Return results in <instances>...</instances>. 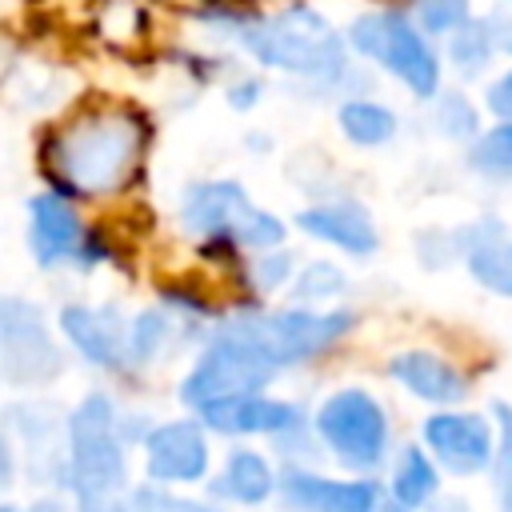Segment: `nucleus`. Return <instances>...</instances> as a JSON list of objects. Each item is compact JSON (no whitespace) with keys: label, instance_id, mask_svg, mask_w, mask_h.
I'll return each mask as SVG.
<instances>
[{"label":"nucleus","instance_id":"1","mask_svg":"<svg viewBox=\"0 0 512 512\" xmlns=\"http://www.w3.org/2000/svg\"><path fill=\"white\" fill-rule=\"evenodd\" d=\"M144 140H148V128L136 112L96 108L72 120L68 128H60L56 140L48 144V156L68 188L84 196H104L132 176Z\"/></svg>","mask_w":512,"mask_h":512},{"label":"nucleus","instance_id":"2","mask_svg":"<svg viewBox=\"0 0 512 512\" xmlns=\"http://www.w3.org/2000/svg\"><path fill=\"white\" fill-rule=\"evenodd\" d=\"M128 480L116 408L108 396H88L68 416V484L80 512H112Z\"/></svg>","mask_w":512,"mask_h":512},{"label":"nucleus","instance_id":"3","mask_svg":"<svg viewBox=\"0 0 512 512\" xmlns=\"http://www.w3.org/2000/svg\"><path fill=\"white\" fill-rule=\"evenodd\" d=\"M248 52L280 72L296 76H332L344 68V40L316 8H284L268 20L244 28Z\"/></svg>","mask_w":512,"mask_h":512},{"label":"nucleus","instance_id":"4","mask_svg":"<svg viewBox=\"0 0 512 512\" xmlns=\"http://www.w3.org/2000/svg\"><path fill=\"white\" fill-rule=\"evenodd\" d=\"M348 328H352V312H308V308L272 312V316H244V320L224 324V332L244 340L272 372L320 356Z\"/></svg>","mask_w":512,"mask_h":512},{"label":"nucleus","instance_id":"5","mask_svg":"<svg viewBox=\"0 0 512 512\" xmlns=\"http://www.w3.org/2000/svg\"><path fill=\"white\" fill-rule=\"evenodd\" d=\"M316 436L344 468L372 472L384 464V452H388V416L376 404V396L360 388H344L320 404Z\"/></svg>","mask_w":512,"mask_h":512},{"label":"nucleus","instance_id":"6","mask_svg":"<svg viewBox=\"0 0 512 512\" xmlns=\"http://www.w3.org/2000/svg\"><path fill=\"white\" fill-rule=\"evenodd\" d=\"M184 224L200 236H224L232 244H248V248H272L284 240V224L256 208L240 184L216 180V184H200L188 192L184 200Z\"/></svg>","mask_w":512,"mask_h":512},{"label":"nucleus","instance_id":"7","mask_svg":"<svg viewBox=\"0 0 512 512\" xmlns=\"http://www.w3.org/2000/svg\"><path fill=\"white\" fill-rule=\"evenodd\" d=\"M352 44L356 52L372 56L376 64H384L392 76H400L416 96H436L440 84V68L432 48L424 44V36L396 12H368L352 24Z\"/></svg>","mask_w":512,"mask_h":512},{"label":"nucleus","instance_id":"8","mask_svg":"<svg viewBox=\"0 0 512 512\" xmlns=\"http://www.w3.org/2000/svg\"><path fill=\"white\" fill-rule=\"evenodd\" d=\"M272 368L232 332H216V340L204 348V356L196 360V368L188 372V380L180 384V400L188 408H208L220 400H236V396H256L268 384Z\"/></svg>","mask_w":512,"mask_h":512},{"label":"nucleus","instance_id":"9","mask_svg":"<svg viewBox=\"0 0 512 512\" xmlns=\"http://www.w3.org/2000/svg\"><path fill=\"white\" fill-rule=\"evenodd\" d=\"M0 360L20 384H40L60 368L48 328L28 300H0Z\"/></svg>","mask_w":512,"mask_h":512},{"label":"nucleus","instance_id":"10","mask_svg":"<svg viewBox=\"0 0 512 512\" xmlns=\"http://www.w3.org/2000/svg\"><path fill=\"white\" fill-rule=\"evenodd\" d=\"M424 448L448 472L472 476L492 464V428L476 412H436L424 420Z\"/></svg>","mask_w":512,"mask_h":512},{"label":"nucleus","instance_id":"11","mask_svg":"<svg viewBox=\"0 0 512 512\" xmlns=\"http://www.w3.org/2000/svg\"><path fill=\"white\" fill-rule=\"evenodd\" d=\"M148 476L160 484H192L208 472V440L192 420H168L144 440Z\"/></svg>","mask_w":512,"mask_h":512},{"label":"nucleus","instance_id":"12","mask_svg":"<svg viewBox=\"0 0 512 512\" xmlns=\"http://www.w3.org/2000/svg\"><path fill=\"white\" fill-rule=\"evenodd\" d=\"M280 496L300 512H376L380 488L372 480H328L308 468H284Z\"/></svg>","mask_w":512,"mask_h":512},{"label":"nucleus","instance_id":"13","mask_svg":"<svg viewBox=\"0 0 512 512\" xmlns=\"http://www.w3.org/2000/svg\"><path fill=\"white\" fill-rule=\"evenodd\" d=\"M200 424L224 436H252V432H268V436H288L304 428V412L288 400H268V396H236V400H220L200 408Z\"/></svg>","mask_w":512,"mask_h":512},{"label":"nucleus","instance_id":"14","mask_svg":"<svg viewBox=\"0 0 512 512\" xmlns=\"http://www.w3.org/2000/svg\"><path fill=\"white\" fill-rule=\"evenodd\" d=\"M60 328L80 348V356L100 364V368H120L128 360V328L120 324V316L112 308L72 304L60 312Z\"/></svg>","mask_w":512,"mask_h":512},{"label":"nucleus","instance_id":"15","mask_svg":"<svg viewBox=\"0 0 512 512\" xmlns=\"http://www.w3.org/2000/svg\"><path fill=\"white\" fill-rule=\"evenodd\" d=\"M460 248L468 260V272L500 296H512V236L500 220H480L468 232H460Z\"/></svg>","mask_w":512,"mask_h":512},{"label":"nucleus","instance_id":"16","mask_svg":"<svg viewBox=\"0 0 512 512\" xmlns=\"http://www.w3.org/2000/svg\"><path fill=\"white\" fill-rule=\"evenodd\" d=\"M392 376L412 392V396H420V400H428V404H456V400H464V392H468V380H464V372H456L444 356H436V352H400L396 360H392Z\"/></svg>","mask_w":512,"mask_h":512},{"label":"nucleus","instance_id":"17","mask_svg":"<svg viewBox=\"0 0 512 512\" xmlns=\"http://www.w3.org/2000/svg\"><path fill=\"white\" fill-rule=\"evenodd\" d=\"M76 248H80V220H76V212L60 196H52V192L36 196L32 200V252H36V260L40 264H60Z\"/></svg>","mask_w":512,"mask_h":512},{"label":"nucleus","instance_id":"18","mask_svg":"<svg viewBox=\"0 0 512 512\" xmlns=\"http://www.w3.org/2000/svg\"><path fill=\"white\" fill-rule=\"evenodd\" d=\"M300 228L316 240H328L352 256H364L376 248V228L372 220L356 208V204H324V208H308L300 212Z\"/></svg>","mask_w":512,"mask_h":512},{"label":"nucleus","instance_id":"19","mask_svg":"<svg viewBox=\"0 0 512 512\" xmlns=\"http://www.w3.org/2000/svg\"><path fill=\"white\" fill-rule=\"evenodd\" d=\"M276 488V476L268 468V460L252 448H236L220 472V480L212 484L216 496L224 500H236V504H264Z\"/></svg>","mask_w":512,"mask_h":512},{"label":"nucleus","instance_id":"20","mask_svg":"<svg viewBox=\"0 0 512 512\" xmlns=\"http://www.w3.org/2000/svg\"><path fill=\"white\" fill-rule=\"evenodd\" d=\"M436 488H440V472H436L432 456H424V448H404L392 468V500L404 504L408 512H416L436 500Z\"/></svg>","mask_w":512,"mask_h":512},{"label":"nucleus","instance_id":"21","mask_svg":"<svg viewBox=\"0 0 512 512\" xmlns=\"http://www.w3.org/2000/svg\"><path fill=\"white\" fill-rule=\"evenodd\" d=\"M340 128L352 144H384L396 132V116L376 100H348L340 108Z\"/></svg>","mask_w":512,"mask_h":512},{"label":"nucleus","instance_id":"22","mask_svg":"<svg viewBox=\"0 0 512 512\" xmlns=\"http://www.w3.org/2000/svg\"><path fill=\"white\" fill-rule=\"evenodd\" d=\"M112 512H220L208 500H192V496H172L164 488H136L128 496H120L112 504Z\"/></svg>","mask_w":512,"mask_h":512},{"label":"nucleus","instance_id":"23","mask_svg":"<svg viewBox=\"0 0 512 512\" xmlns=\"http://www.w3.org/2000/svg\"><path fill=\"white\" fill-rule=\"evenodd\" d=\"M488 52H492V36H488V28L480 20H464V24L452 28V60H456V68L476 72L488 60Z\"/></svg>","mask_w":512,"mask_h":512},{"label":"nucleus","instance_id":"24","mask_svg":"<svg viewBox=\"0 0 512 512\" xmlns=\"http://www.w3.org/2000/svg\"><path fill=\"white\" fill-rule=\"evenodd\" d=\"M168 340V320L160 312H144L132 328H128V360L132 364H148Z\"/></svg>","mask_w":512,"mask_h":512},{"label":"nucleus","instance_id":"25","mask_svg":"<svg viewBox=\"0 0 512 512\" xmlns=\"http://www.w3.org/2000/svg\"><path fill=\"white\" fill-rule=\"evenodd\" d=\"M492 472H496L500 512H512V408H500V448Z\"/></svg>","mask_w":512,"mask_h":512},{"label":"nucleus","instance_id":"26","mask_svg":"<svg viewBox=\"0 0 512 512\" xmlns=\"http://www.w3.org/2000/svg\"><path fill=\"white\" fill-rule=\"evenodd\" d=\"M476 164L488 168V172H512V124L492 128L476 144Z\"/></svg>","mask_w":512,"mask_h":512},{"label":"nucleus","instance_id":"27","mask_svg":"<svg viewBox=\"0 0 512 512\" xmlns=\"http://www.w3.org/2000/svg\"><path fill=\"white\" fill-rule=\"evenodd\" d=\"M340 284H344V276H340L332 264H312V268H304V276L296 280V300H304V304L324 300V296L340 292Z\"/></svg>","mask_w":512,"mask_h":512},{"label":"nucleus","instance_id":"28","mask_svg":"<svg viewBox=\"0 0 512 512\" xmlns=\"http://www.w3.org/2000/svg\"><path fill=\"white\" fill-rule=\"evenodd\" d=\"M420 24L428 32H448L464 24V0H420Z\"/></svg>","mask_w":512,"mask_h":512},{"label":"nucleus","instance_id":"29","mask_svg":"<svg viewBox=\"0 0 512 512\" xmlns=\"http://www.w3.org/2000/svg\"><path fill=\"white\" fill-rule=\"evenodd\" d=\"M440 124H444L448 136H472L476 116H472V108H468L460 96H448V100L440 104Z\"/></svg>","mask_w":512,"mask_h":512},{"label":"nucleus","instance_id":"30","mask_svg":"<svg viewBox=\"0 0 512 512\" xmlns=\"http://www.w3.org/2000/svg\"><path fill=\"white\" fill-rule=\"evenodd\" d=\"M484 28H488L492 44H500V48L512 52V0H500V4L492 8V20H488Z\"/></svg>","mask_w":512,"mask_h":512},{"label":"nucleus","instance_id":"31","mask_svg":"<svg viewBox=\"0 0 512 512\" xmlns=\"http://www.w3.org/2000/svg\"><path fill=\"white\" fill-rule=\"evenodd\" d=\"M284 272H288V256H284V252L264 256V260L256 264V288H276V284L284 280Z\"/></svg>","mask_w":512,"mask_h":512},{"label":"nucleus","instance_id":"32","mask_svg":"<svg viewBox=\"0 0 512 512\" xmlns=\"http://www.w3.org/2000/svg\"><path fill=\"white\" fill-rule=\"evenodd\" d=\"M488 108H492L496 116L512 120V72H508V76H500V80L488 88Z\"/></svg>","mask_w":512,"mask_h":512},{"label":"nucleus","instance_id":"33","mask_svg":"<svg viewBox=\"0 0 512 512\" xmlns=\"http://www.w3.org/2000/svg\"><path fill=\"white\" fill-rule=\"evenodd\" d=\"M12 476H16V460H12L8 440L0 436V488H8V484H12Z\"/></svg>","mask_w":512,"mask_h":512},{"label":"nucleus","instance_id":"34","mask_svg":"<svg viewBox=\"0 0 512 512\" xmlns=\"http://www.w3.org/2000/svg\"><path fill=\"white\" fill-rule=\"evenodd\" d=\"M428 512H472L464 500H456V496H436L432 504H428Z\"/></svg>","mask_w":512,"mask_h":512},{"label":"nucleus","instance_id":"35","mask_svg":"<svg viewBox=\"0 0 512 512\" xmlns=\"http://www.w3.org/2000/svg\"><path fill=\"white\" fill-rule=\"evenodd\" d=\"M28 512H68V508H64L60 500H40V504H32Z\"/></svg>","mask_w":512,"mask_h":512},{"label":"nucleus","instance_id":"36","mask_svg":"<svg viewBox=\"0 0 512 512\" xmlns=\"http://www.w3.org/2000/svg\"><path fill=\"white\" fill-rule=\"evenodd\" d=\"M376 512H408V508H404V504H396V500H388V504H380Z\"/></svg>","mask_w":512,"mask_h":512}]
</instances>
